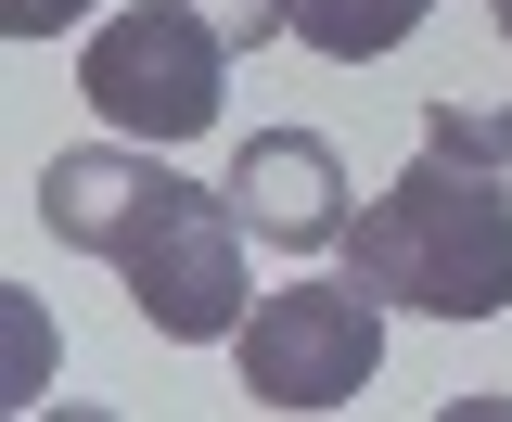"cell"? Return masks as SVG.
<instances>
[{"mask_svg": "<svg viewBox=\"0 0 512 422\" xmlns=\"http://www.w3.org/2000/svg\"><path fill=\"white\" fill-rule=\"evenodd\" d=\"M512 167L474 154H410L397 180L346 218V256L384 307H423V320H500L512 307Z\"/></svg>", "mask_w": 512, "mask_h": 422, "instance_id": "cell-1", "label": "cell"}, {"mask_svg": "<svg viewBox=\"0 0 512 422\" xmlns=\"http://www.w3.org/2000/svg\"><path fill=\"white\" fill-rule=\"evenodd\" d=\"M218 64H231V39L192 0H128V13L90 26L77 90H90V116L116 141H205L218 128Z\"/></svg>", "mask_w": 512, "mask_h": 422, "instance_id": "cell-2", "label": "cell"}, {"mask_svg": "<svg viewBox=\"0 0 512 422\" xmlns=\"http://www.w3.org/2000/svg\"><path fill=\"white\" fill-rule=\"evenodd\" d=\"M231 371H244L256 410H346L384 371V295L372 282H282L244 307Z\"/></svg>", "mask_w": 512, "mask_h": 422, "instance_id": "cell-3", "label": "cell"}, {"mask_svg": "<svg viewBox=\"0 0 512 422\" xmlns=\"http://www.w3.org/2000/svg\"><path fill=\"white\" fill-rule=\"evenodd\" d=\"M116 282H128V307H141L167 346H231V333H244V205L180 180V205L116 256Z\"/></svg>", "mask_w": 512, "mask_h": 422, "instance_id": "cell-4", "label": "cell"}, {"mask_svg": "<svg viewBox=\"0 0 512 422\" xmlns=\"http://www.w3.org/2000/svg\"><path fill=\"white\" fill-rule=\"evenodd\" d=\"M167 205H180L167 141H77V154H52V167H39V218H52V243L103 256V269H116V256L154 231Z\"/></svg>", "mask_w": 512, "mask_h": 422, "instance_id": "cell-5", "label": "cell"}, {"mask_svg": "<svg viewBox=\"0 0 512 422\" xmlns=\"http://www.w3.org/2000/svg\"><path fill=\"white\" fill-rule=\"evenodd\" d=\"M231 205H244L256 243H282V256H320V243H346V167H333V141L320 128H256L244 154H231Z\"/></svg>", "mask_w": 512, "mask_h": 422, "instance_id": "cell-6", "label": "cell"}, {"mask_svg": "<svg viewBox=\"0 0 512 422\" xmlns=\"http://www.w3.org/2000/svg\"><path fill=\"white\" fill-rule=\"evenodd\" d=\"M423 13H436V0H295V39H308L320 64H372V52H397Z\"/></svg>", "mask_w": 512, "mask_h": 422, "instance_id": "cell-7", "label": "cell"}, {"mask_svg": "<svg viewBox=\"0 0 512 422\" xmlns=\"http://www.w3.org/2000/svg\"><path fill=\"white\" fill-rule=\"evenodd\" d=\"M423 141H436V154H474V167H512V103H461V90H436V103H423Z\"/></svg>", "mask_w": 512, "mask_h": 422, "instance_id": "cell-8", "label": "cell"}, {"mask_svg": "<svg viewBox=\"0 0 512 422\" xmlns=\"http://www.w3.org/2000/svg\"><path fill=\"white\" fill-rule=\"evenodd\" d=\"M231 52H269V39H295V0H192Z\"/></svg>", "mask_w": 512, "mask_h": 422, "instance_id": "cell-9", "label": "cell"}, {"mask_svg": "<svg viewBox=\"0 0 512 422\" xmlns=\"http://www.w3.org/2000/svg\"><path fill=\"white\" fill-rule=\"evenodd\" d=\"M77 13H90V0H0V26H13V39H64Z\"/></svg>", "mask_w": 512, "mask_h": 422, "instance_id": "cell-10", "label": "cell"}, {"mask_svg": "<svg viewBox=\"0 0 512 422\" xmlns=\"http://www.w3.org/2000/svg\"><path fill=\"white\" fill-rule=\"evenodd\" d=\"M500 39H512V0H500Z\"/></svg>", "mask_w": 512, "mask_h": 422, "instance_id": "cell-11", "label": "cell"}]
</instances>
